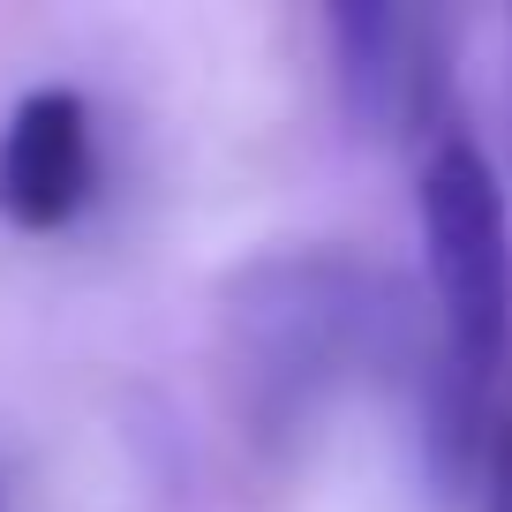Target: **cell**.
<instances>
[{"instance_id": "obj_1", "label": "cell", "mask_w": 512, "mask_h": 512, "mask_svg": "<svg viewBox=\"0 0 512 512\" xmlns=\"http://www.w3.org/2000/svg\"><path fill=\"white\" fill-rule=\"evenodd\" d=\"M226 339L241 362L249 422L279 445L369 377L422 384L437 354V339H422L400 279L332 249H287L249 264L226 287Z\"/></svg>"}, {"instance_id": "obj_2", "label": "cell", "mask_w": 512, "mask_h": 512, "mask_svg": "<svg viewBox=\"0 0 512 512\" xmlns=\"http://www.w3.org/2000/svg\"><path fill=\"white\" fill-rule=\"evenodd\" d=\"M422 211V264L437 294V369H452L475 392H497V369L512 354V219L497 166L475 136L445 128L415 181Z\"/></svg>"}, {"instance_id": "obj_3", "label": "cell", "mask_w": 512, "mask_h": 512, "mask_svg": "<svg viewBox=\"0 0 512 512\" xmlns=\"http://www.w3.org/2000/svg\"><path fill=\"white\" fill-rule=\"evenodd\" d=\"M332 38V83L339 106L362 136L377 144H415V136H445V23L422 8H332L324 16Z\"/></svg>"}, {"instance_id": "obj_4", "label": "cell", "mask_w": 512, "mask_h": 512, "mask_svg": "<svg viewBox=\"0 0 512 512\" xmlns=\"http://www.w3.org/2000/svg\"><path fill=\"white\" fill-rule=\"evenodd\" d=\"M98 189V136L91 106L68 83L23 91L0 128V219L16 234H61L83 219Z\"/></svg>"}, {"instance_id": "obj_5", "label": "cell", "mask_w": 512, "mask_h": 512, "mask_svg": "<svg viewBox=\"0 0 512 512\" xmlns=\"http://www.w3.org/2000/svg\"><path fill=\"white\" fill-rule=\"evenodd\" d=\"M482 490V512H512V400L490 407V422H482V445H475V475H467Z\"/></svg>"}]
</instances>
